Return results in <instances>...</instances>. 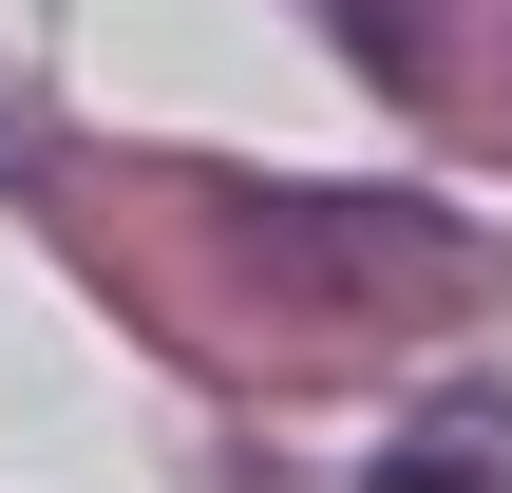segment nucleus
Instances as JSON below:
<instances>
[{
	"label": "nucleus",
	"mask_w": 512,
	"mask_h": 493,
	"mask_svg": "<svg viewBox=\"0 0 512 493\" xmlns=\"http://www.w3.org/2000/svg\"><path fill=\"white\" fill-rule=\"evenodd\" d=\"M361 493H512V399H418Z\"/></svg>",
	"instance_id": "nucleus-2"
},
{
	"label": "nucleus",
	"mask_w": 512,
	"mask_h": 493,
	"mask_svg": "<svg viewBox=\"0 0 512 493\" xmlns=\"http://www.w3.org/2000/svg\"><path fill=\"white\" fill-rule=\"evenodd\" d=\"M228 228H247V247H285V266L323 247V285H437V266H475L437 209H342V190H323V209H285V190H228Z\"/></svg>",
	"instance_id": "nucleus-1"
},
{
	"label": "nucleus",
	"mask_w": 512,
	"mask_h": 493,
	"mask_svg": "<svg viewBox=\"0 0 512 493\" xmlns=\"http://www.w3.org/2000/svg\"><path fill=\"white\" fill-rule=\"evenodd\" d=\"M323 38H342L380 95H418V76H437V0H323Z\"/></svg>",
	"instance_id": "nucleus-3"
}]
</instances>
